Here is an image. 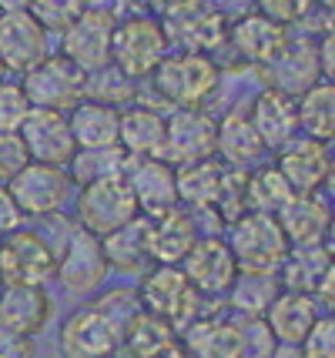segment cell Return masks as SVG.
Segmentation results:
<instances>
[{
  "label": "cell",
  "mask_w": 335,
  "mask_h": 358,
  "mask_svg": "<svg viewBox=\"0 0 335 358\" xmlns=\"http://www.w3.org/2000/svg\"><path fill=\"white\" fill-rule=\"evenodd\" d=\"M282 288L275 275H248V271H238L231 288H228V301L231 308L241 315V318H265L269 305L275 301Z\"/></svg>",
  "instance_id": "cell-35"
},
{
  "label": "cell",
  "mask_w": 335,
  "mask_h": 358,
  "mask_svg": "<svg viewBox=\"0 0 335 358\" xmlns=\"http://www.w3.org/2000/svg\"><path fill=\"white\" fill-rule=\"evenodd\" d=\"M138 301H141L144 312L164 318L175 331H181L188 322H194L201 315V295L192 288V281L185 278V271L175 265H158L144 271Z\"/></svg>",
  "instance_id": "cell-4"
},
{
  "label": "cell",
  "mask_w": 335,
  "mask_h": 358,
  "mask_svg": "<svg viewBox=\"0 0 335 358\" xmlns=\"http://www.w3.org/2000/svg\"><path fill=\"white\" fill-rule=\"evenodd\" d=\"M275 348L278 342L265 318H241V358H271Z\"/></svg>",
  "instance_id": "cell-42"
},
{
  "label": "cell",
  "mask_w": 335,
  "mask_h": 358,
  "mask_svg": "<svg viewBox=\"0 0 335 358\" xmlns=\"http://www.w3.org/2000/svg\"><path fill=\"white\" fill-rule=\"evenodd\" d=\"M151 218H131L128 224L114 228L111 234L101 238V251L108 268L121 271V275H144L151 268Z\"/></svg>",
  "instance_id": "cell-19"
},
{
  "label": "cell",
  "mask_w": 335,
  "mask_h": 358,
  "mask_svg": "<svg viewBox=\"0 0 335 358\" xmlns=\"http://www.w3.org/2000/svg\"><path fill=\"white\" fill-rule=\"evenodd\" d=\"M54 275L61 278V285L71 295L97 292L104 285V278H108V262H104V251H101V238L78 228L67 238V248L57 258V271Z\"/></svg>",
  "instance_id": "cell-13"
},
{
  "label": "cell",
  "mask_w": 335,
  "mask_h": 358,
  "mask_svg": "<svg viewBox=\"0 0 335 358\" xmlns=\"http://www.w3.org/2000/svg\"><path fill=\"white\" fill-rule=\"evenodd\" d=\"M168 54V34L164 24L151 17H128L114 24L111 31V64L128 80L151 78V71Z\"/></svg>",
  "instance_id": "cell-3"
},
{
  "label": "cell",
  "mask_w": 335,
  "mask_h": 358,
  "mask_svg": "<svg viewBox=\"0 0 335 358\" xmlns=\"http://www.w3.org/2000/svg\"><path fill=\"white\" fill-rule=\"evenodd\" d=\"M222 174H224V164L215 161V157H201V161L175 168L178 201L192 204V211H211L215 201H218Z\"/></svg>",
  "instance_id": "cell-30"
},
{
  "label": "cell",
  "mask_w": 335,
  "mask_h": 358,
  "mask_svg": "<svg viewBox=\"0 0 335 358\" xmlns=\"http://www.w3.org/2000/svg\"><path fill=\"white\" fill-rule=\"evenodd\" d=\"M54 315V301L44 288H3L0 292V328H10L20 335L44 331Z\"/></svg>",
  "instance_id": "cell-24"
},
{
  "label": "cell",
  "mask_w": 335,
  "mask_h": 358,
  "mask_svg": "<svg viewBox=\"0 0 335 358\" xmlns=\"http://www.w3.org/2000/svg\"><path fill=\"white\" fill-rule=\"evenodd\" d=\"M31 101L20 91V84H3L0 80V131H17L20 121L27 117Z\"/></svg>",
  "instance_id": "cell-45"
},
{
  "label": "cell",
  "mask_w": 335,
  "mask_h": 358,
  "mask_svg": "<svg viewBox=\"0 0 335 358\" xmlns=\"http://www.w3.org/2000/svg\"><path fill=\"white\" fill-rule=\"evenodd\" d=\"M111 358H138V355H134L131 348H124V345H117V348H114V355H111Z\"/></svg>",
  "instance_id": "cell-54"
},
{
  "label": "cell",
  "mask_w": 335,
  "mask_h": 358,
  "mask_svg": "<svg viewBox=\"0 0 335 358\" xmlns=\"http://www.w3.org/2000/svg\"><path fill=\"white\" fill-rule=\"evenodd\" d=\"M121 345L131 348L138 358H158L161 352H168V348H175L178 345V331L164 318L151 312H138V318L128 325V331L121 335Z\"/></svg>",
  "instance_id": "cell-34"
},
{
  "label": "cell",
  "mask_w": 335,
  "mask_h": 358,
  "mask_svg": "<svg viewBox=\"0 0 335 358\" xmlns=\"http://www.w3.org/2000/svg\"><path fill=\"white\" fill-rule=\"evenodd\" d=\"M27 164H31V155H27L24 138L17 131H0V185L17 178Z\"/></svg>",
  "instance_id": "cell-43"
},
{
  "label": "cell",
  "mask_w": 335,
  "mask_h": 358,
  "mask_svg": "<svg viewBox=\"0 0 335 358\" xmlns=\"http://www.w3.org/2000/svg\"><path fill=\"white\" fill-rule=\"evenodd\" d=\"M27 7V0H0V14L3 10H24Z\"/></svg>",
  "instance_id": "cell-52"
},
{
  "label": "cell",
  "mask_w": 335,
  "mask_h": 358,
  "mask_svg": "<svg viewBox=\"0 0 335 358\" xmlns=\"http://www.w3.org/2000/svg\"><path fill=\"white\" fill-rule=\"evenodd\" d=\"M94 308L111 322V328L117 335H124L128 325L141 312V301H138V292H131V288H114V292H108V295L97 301Z\"/></svg>",
  "instance_id": "cell-40"
},
{
  "label": "cell",
  "mask_w": 335,
  "mask_h": 358,
  "mask_svg": "<svg viewBox=\"0 0 335 358\" xmlns=\"http://www.w3.org/2000/svg\"><path fill=\"white\" fill-rule=\"evenodd\" d=\"M201 238L194 224V211L188 208H171L161 218L151 221V262L158 265H181V258L192 251V245Z\"/></svg>",
  "instance_id": "cell-22"
},
{
  "label": "cell",
  "mask_w": 335,
  "mask_h": 358,
  "mask_svg": "<svg viewBox=\"0 0 335 358\" xmlns=\"http://www.w3.org/2000/svg\"><path fill=\"white\" fill-rule=\"evenodd\" d=\"M305 3L308 0H258V14L285 27V24H292V20H299L305 14Z\"/></svg>",
  "instance_id": "cell-46"
},
{
  "label": "cell",
  "mask_w": 335,
  "mask_h": 358,
  "mask_svg": "<svg viewBox=\"0 0 335 358\" xmlns=\"http://www.w3.org/2000/svg\"><path fill=\"white\" fill-rule=\"evenodd\" d=\"M288 245H325L332 231V208L319 191L312 194H292V201L275 215Z\"/></svg>",
  "instance_id": "cell-17"
},
{
  "label": "cell",
  "mask_w": 335,
  "mask_h": 358,
  "mask_svg": "<svg viewBox=\"0 0 335 358\" xmlns=\"http://www.w3.org/2000/svg\"><path fill=\"white\" fill-rule=\"evenodd\" d=\"M0 358H34V338L0 328Z\"/></svg>",
  "instance_id": "cell-47"
},
{
  "label": "cell",
  "mask_w": 335,
  "mask_h": 358,
  "mask_svg": "<svg viewBox=\"0 0 335 358\" xmlns=\"http://www.w3.org/2000/svg\"><path fill=\"white\" fill-rule=\"evenodd\" d=\"M185 331V352L192 358H241V322L198 315Z\"/></svg>",
  "instance_id": "cell-23"
},
{
  "label": "cell",
  "mask_w": 335,
  "mask_h": 358,
  "mask_svg": "<svg viewBox=\"0 0 335 358\" xmlns=\"http://www.w3.org/2000/svg\"><path fill=\"white\" fill-rule=\"evenodd\" d=\"M84 80H87V74L74 67L67 57H44L37 67L24 74L20 91L27 94L31 108L67 110L84 97Z\"/></svg>",
  "instance_id": "cell-8"
},
{
  "label": "cell",
  "mask_w": 335,
  "mask_h": 358,
  "mask_svg": "<svg viewBox=\"0 0 335 358\" xmlns=\"http://www.w3.org/2000/svg\"><path fill=\"white\" fill-rule=\"evenodd\" d=\"M111 31L114 17L104 10H80V17L64 31V57L84 74L101 71L111 61Z\"/></svg>",
  "instance_id": "cell-14"
},
{
  "label": "cell",
  "mask_w": 335,
  "mask_h": 358,
  "mask_svg": "<svg viewBox=\"0 0 335 358\" xmlns=\"http://www.w3.org/2000/svg\"><path fill=\"white\" fill-rule=\"evenodd\" d=\"M295 114H299V131H305V138L329 141L335 138V87L332 80L319 78L308 91L299 94L295 101Z\"/></svg>",
  "instance_id": "cell-31"
},
{
  "label": "cell",
  "mask_w": 335,
  "mask_h": 358,
  "mask_svg": "<svg viewBox=\"0 0 335 358\" xmlns=\"http://www.w3.org/2000/svg\"><path fill=\"white\" fill-rule=\"evenodd\" d=\"M17 134L27 144V155L37 164H54V168H67L71 157L78 155L74 134L67 127L64 110H48V108H31L27 117L20 121Z\"/></svg>",
  "instance_id": "cell-9"
},
{
  "label": "cell",
  "mask_w": 335,
  "mask_h": 358,
  "mask_svg": "<svg viewBox=\"0 0 335 358\" xmlns=\"http://www.w3.org/2000/svg\"><path fill=\"white\" fill-rule=\"evenodd\" d=\"M57 271V255L41 234L7 231L0 238V285L3 288H44Z\"/></svg>",
  "instance_id": "cell-5"
},
{
  "label": "cell",
  "mask_w": 335,
  "mask_h": 358,
  "mask_svg": "<svg viewBox=\"0 0 335 358\" xmlns=\"http://www.w3.org/2000/svg\"><path fill=\"white\" fill-rule=\"evenodd\" d=\"M164 141V117L151 108H131L121 114L117 124V144L124 148V155L134 157H155Z\"/></svg>",
  "instance_id": "cell-32"
},
{
  "label": "cell",
  "mask_w": 335,
  "mask_h": 358,
  "mask_svg": "<svg viewBox=\"0 0 335 358\" xmlns=\"http://www.w3.org/2000/svg\"><path fill=\"white\" fill-rule=\"evenodd\" d=\"M332 47H335L332 31H325L319 50H315V57H319V71H322V78H325V80H332V74H335V50H332Z\"/></svg>",
  "instance_id": "cell-50"
},
{
  "label": "cell",
  "mask_w": 335,
  "mask_h": 358,
  "mask_svg": "<svg viewBox=\"0 0 335 358\" xmlns=\"http://www.w3.org/2000/svg\"><path fill=\"white\" fill-rule=\"evenodd\" d=\"M134 194V204L144 218H161L164 211L178 208L175 191V168L158 157H134V171L124 174Z\"/></svg>",
  "instance_id": "cell-16"
},
{
  "label": "cell",
  "mask_w": 335,
  "mask_h": 358,
  "mask_svg": "<svg viewBox=\"0 0 335 358\" xmlns=\"http://www.w3.org/2000/svg\"><path fill=\"white\" fill-rule=\"evenodd\" d=\"M211 211H218V218L224 224H231L235 218H241L248 211V174L241 168H224L222 187H218V201Z\"/></svg>",
  "instance_id": "cell-38"
},
{
  "label": "cell",
  "mask_w": 335,
  "mask_h": 358,
  "mask_svg": "<svg viewBox=\"0 0 335 358\" xmlns=\"http://www.w3.org/2000/svg\"><path fill=\"white\" fill-rule=\"evenodd\" d=\"M322 78L319 71V57H315V47L308 44H282V50L265 64V80H269L271 91H282L288 97L308 91L315 80Z\"/></svg>",
  "instance_id": "cell-21"
},
{
  "label": "cell",
  "mask_w": 335,
  "mask_h": 358,
  "mask_svg": "<svg viewBox=\"0 0 335 358\" xmlns=\"http://www.w3.org/2000/svg\"><path fill=\"white\" fill-rule=\"evenodd\" d=\"M48 57V31L31 17V10H3L0 14V64L3 71L27 74Z\"/></svg>",
  "instance_id": "cell-12"
},
{
  "label": "cell",
  "mask_w": 335,
  "mask_h": 358,
  "mask_svg": "<svg viewBox=\"0 0 335 358\" xmlns=\"http://www.w3.org/2000/svg\"><path fill=\"white\" fill-rule=\"evenodd\" d=\"M121 345V335L97 308H84L67 318L61 331V352L64 358H111Z\"/></svg>",
  "instance_id": "cell-18"
},
{
  "label": "cell",
  "mask_w": 335,
  "mask_h": 358,
  "mask_svg": "<svg viewBox=\"0 0 335 358\" xmlns=\"http://www.w3.org/2000/svg\"><path fill=\"white\" fill-rule=\"evenodd\" d=\"M222 3H238V0H222Z\"/></svg>",
  "instance_id": "cell-55"
},
{
  "label": "cell",
  "mask_w": 335,
  "mask_h": 358,
  "mask_svg": "<svg viewBox=\"0 0 335 358\" xmlns=\"http://www.w3.org/2000/svg\"><path fill=\"white\" fill-rule=\"evenodd\" d=\"M117 124H121V110L111 104H101V101H91V97H80L67 114V127H71L78 148L117 144Z\"/></svg>",
  "instance_id": "cell-26"
},
{
  "label": "cell",
  "mask_w": 335,
  "mask_h": 358,
  "mask_svg": "<svg viewBox=\"0 0 335 358\" xmlns=\"http://www.w3.org/2000/svg\"><path fill=\"white\" fill-rule=\"evenodd\" d=\"M319 298L305 295V292H278L275 301L265 312V325L271 328L278 345H302V338L312 331V325L319 322Z\"/></svg>",
  "instance_id": "cell-20"
},
{
  "label": "cell",
  "mask_w": 335,
  "mask_h": 358,
  "mask_svg": "<svg viewBox=\"0 0 335 358\" xmlns=\"http://www.w3.org/2000/svg\"><path fill=\"white\" fill-rule=\"evenodd\" d=\"M131 218H138V204L131 194V185L124 174H111L91 185L80 187L78 198V221L84 231H91L94 238L111 234L114 228L128 224Z\"/></svg>",
  "instance_id": "cell-6"
},
{
  "label": "cell",
  "mask_w": 335,
  "mask_h": 358,
  "mask_svg": "<svg viewBox=\"0 0 335 358\" xmlns=\"http://www.w3.org/2000/svg\"><path fill=\"white\" fill-rule=\"evenodd\" d=\"M71 181H78L80 187L91 185V181H101V178H111V174H124L128 168V155L121 144H111V148H78V155L71 157Z\"/></svg>",
  "instance_id": "cell-36"
},
{
  "label": "cell",
  "mask_w": 335,
  "mask_h": 358,
  "mask_svg": "<svg viewBox=\"0 0 335 358\" xmlns=\"http://www.w3.org/2000/svg\"><path fill=\"white\" fill-rule=\"evenodd\" d=\"M271 358H302V352H299V345H278Z\"/></svg>",
  "instance_id": "cell-51"
},
{
  "label": "cell",
  "mask_w": 335,
  "mask_h": 358,
  "mask_svg": "<svg viewBox=\"0 0 335 358\" xmlns=\"http://www.w3.org/2000/svg\"><path fill=\"white\" fill-rule=\"evenodd\" d=\"M215 151L222 155L228 168H245L262 157L265 144L258 138V131L252 127L248 114L241 110H228L222 121L215 124Z\"/></svg>",
  "instance_id": "cell-28"
},
{
  "label": "cell",
  "mask_w": 335,
  "mask_h": 358,
  "mask_svg": "<svg viewBox=\"0 0 335 358\" xmlns=\"http://www.w3.org/2000/svg\"><path fill=\"white\" fill-rule=\"evenodd\" d=\"M151 3H155V10H158L168 24L194 14V10H201V0H151Z\"/></svg>",
  "instance_id": "cell-48"
},
{
  "label": "cell",
  "mask_w": 335,
  "mask_h": 358,
  "mask_svg": "<svg viewBox=\"0 0 335 358\" xmlns=\"http://www.w3.org/2000/svg\"><path fill=\"white\" fill-rule=\"evenodd\" d=\"M181 271L185 278L192 281V288L198 292L201 298H218V295H228L231 281L238 275V265L231 258V251L224 245V238L218 234H205L198 238L192 245V251L181 258Z\"/></svg>",
  "instance_id": "cell-11"
},
{
  "label": "cell",
  "mask_w": 335,
  "mask_h": 358,
  "mask_svg": "<svg viewBox=\"0 0 335 358\" xmlns=\"http://www.w3.org/2000/svg\"><path fill=\"white\" fill-rule=\"evenodd\" d=\"M332 248L329 245H292L278 275L285 281L288 292H305L315 295L319 281L332 271Z\"/></svg>",
  "instance_id": "cell-29"
},
{
  "label": "cell",
  "mask_w": 335,
  "mask_h": 358,
  "mask_svg": "<svg viewBox=\"0 0 335 358\" xmlns=\"http://www.w3.org/2000/svg\"><path fill=\"white\" fill-rule=\"evenodd\" d=\"M302 358H335V318L332 315H319V322L299 345Z\"/></svg>",
  "instance_id": "cell-44"
},
{
  "label": "cell",
  "mask_w": 335,
  "mask_h": 358,
  "mask_svg": "<svg viewBox=\"0 0 335 358\" xmlns=\"http://www.w3.org/2000/svg\"><path fill=\"white\" fill-rule=\"evenodd\" d=\"M94 74V80H101V87L97 84H84V94H91V101H101V104H117V101H124V97H131V84L134 80H128L117 67H101V71H91Z\"/></svg>",
  "instance_id": "cell-41"
},
{
  "label": "cell",
  "mask_w": 335,
  "mask_h": 358,
  "mask_svg": "<svg viewBox=\"0 0 335 358\" xmlns=\"http://www.w3.org/2000/svg\"><path fill=\"white\" fill-rule=\"evenodd\" d=\"M158 358H192V355H188V352H185L181 345H175V348H168V352H161Z\"/></svg>",
  "instance_id": "cell-53"
},
{
  "label": "cell",
  "mask_w": 335,
  "mask_h": 358,
  "mask_svg": "<svg viewBox=\"0 0 335 358\" xmlns=\"http://www.w3.org/2000/svg\"><path fill=\"white\" fill-rule=\"evenodd\" d=\"M20 221H24L20 208L14 204V198H10L7 185H0V234L17 231V228H20Z\"/></svg>",
  "instance_id": "cell-49"
},
{
  "label": "cell",
  "mask_w": 335,
  "mask_h": 358,
  "mask_svg": "<svg viewBox=\"0 0 335 358\" xmlns=\"http://www.w3.org/2000/svg\"><path fill=\"white\" fill-rule=\"evenodd\" d=\"M164 34L171 37L175 34L178 41L185 44V50L192 54H208L218 44L228 41V24H224L222 14H211V10H194V14L181 17V20H171Z\"/></svg>",
  "instance_id": "cell-33"
},
{
  "label": "cell",
  "mask_w": 335,
  "mask_h": 358,
  "mask_svg": "<svg viewBox=\"0 0 335 358\" xmlns=\"http://www.w3.org/2000/svg\"><path fill=\"white\" fill-rule=\"evenodd\" d=\"M0 78H3V64H0Z\"/></svg>",
  "instance_id": "cell-56"
},
{
  "label": "cell",
  "mask_w": 335,
  "mask_h": 358,
  "mask_svg": "<svg viewBox=\"0 0 335 358\" xmlns=\"http://www.w3.org/2000/svg\"><path fill=\"white\" fill-rule=\"evenodd\" d=\"M224 245L231 251L238 271H248V275H278L292 248L278 221L271 215H258V211H245L241 218L231 221Z\"/></svg>",
  "instance_id": "cell-1"
},
{
  "label": "cell",
  "mask_w": 335,
  "mask_h": 358,
  "mask_svg": "<svg viewBox=\"0 0 335 358\" xmlns=\"http://www.w3.org/2000/svg\"><path fill=\"white\" fill-rule=\"evenodd\" d=\"M7 191L20 215H57L71 194V174L64 168L31 161L17 178L7 181Z\"/></svg>",
  "instance_id": "cell-10"
},
{
  "label": "cell",
  "mask_w": 335,
  "mask_h": 358,
  "mask_svg": "<svg viewBox=\"0 0 335 358\" xmlns=\"http://www.w3.org/2000/svg\"><path fill=\"white\" fill-rule=\"evenodd\" d=\"M252 127L258 131V138L265 148H282L295 138L299 131V114H295V97H288L282 91H265L255 97L252 114H248Z\"/></svg>",
  "instance_id": "cell-25"
},
{
  "label": "cell",
  "mask_w": 335,
  "mask_h": 358,
  "mask_svg": "<svg viewBox=\"0 0 335 358\" xmlns=\"http://www.w3.org/2000/svg\"><path fill=\"white\" fill-rule=\"evenodd\" d=\"M292 185H288L278 168H262L248 178V211L258 215H278L288 201H292Z\"/></svg>",
  "instance_id": "cell-37"
},
{
  "label": "cell",
  "mask_w": 335,
  "mask_h": 358,
  "mask_svg": "<svg viewBox=\"0 0 335 358\" xmlns=\"http://www.w3.org/2000/svg\"><path fill=\"white\" fill-rule=\"evenodd\" d=\"M228 41H231V47L238 50L245 61L265 67V64L282 50V44L288 41V34H285L282 24H275V20H269V17L248 14V17H241L238 24L228 31Z\"/></svg>",
  "instance_id": "cell-27"
},
{
  "label": "cell",
  "mask_w": 335,
  "mask_h": 358,
  "mask_svg": "<svg viewBox=\"0 0 335 358\" xmlns=\"http://www.w3.org/2000/svg\"><path fill=\"white\" fill-rule=\"evenodd\" d=\"M285 151L278 157V171L285 178L295 194H312L322 191L332 181V155H329V144L315 138H292L288 144H282Z\"/></svg>",
  "instance_id": "cell-15"
},
{
  "label": "cell",
  "mask_w": 335,
  "mask_h": 358,
  "mask_svg": "<svg viewBox=\"0 0 335 358\" xmlns=\"http://www.w3.org/2000/svg\"><path fill=\"white\" fill-rule=\"evenodd\" d=\"M27 10L44 31H67L84 10V0H27Z\"/></svg>",
  "instance_id": "cell-39"
},
{
  "label": "cell",
  "mask_w": 335,
  "mask_h": 358,
  "mask_svg": "<svg viewBox=\"0 0 335 358\" xmlns=\"http://www.w3.org/2000/svg\"><path fill=\"white\" fill-rule=\"evenodd\" d=\"M158 94L171 104V108H201L205 97L218 87V64L208 54H164L161 64L151 71Z\"/></svg>",
  "instance_id": "cell-2"
},
{
  "label": "cell",
  "mask_w": 335,
  "mask_h": 358,
  "mask_svg": "<svg viewBox=\"0 0 335 358\" xmlns=\"http://www.w3.org/2000/svg\"><path fill=\"white\" fill-rule=\"evenodd\" d=\"M155 157L171 168L215 157V117H208L201 108H175L164 121V141Z\"/></svg>",
  "instance_id": "cell-7"
}]
</instances>
